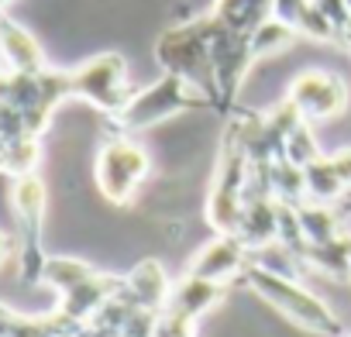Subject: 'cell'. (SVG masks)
<instances>
[{"label":"cell","mask_w":351,"mask_h":337,"mask_svg":"<svg viewBox=\"0 0 351 337\" xmlns=\"http://www.w3.org/2000/svg\"><path fill=\"white\" fill-rule=\"evenodd\" d=\"M197 323L193 316L186 313H176V310H158L155 316V327H152V337H197Z\"/></svg>","instance_id":"15"},{"label":"cell","mask_w":351,"mask_h":337,"mask_svg":"<svg viewBox=\"0 0 351 337\" xmlns=\"http://www.w3.org/2000/svg\"><path fill=\"white\" fill-rule=\"evenodd\" d=\"M207 93L200 86H193L190 79L176 76V73H162L155 83L134 90V97L124 103V110L117 117H110L117 124V131L124 134H138V131H148V127H158L172 117H180L186 110H197V107H207Z\"/></svg>","instance_id":"3"},{"label":"cell","mask_w":351,"mask_h":337,"mask_svg":"<svg viewBox=\"0 0 351 337\" xmlns=\"http://www.w3.org/2000/svg\"><path fill=\"white\" fill-rule=\"evenodd\" d=\"M0 62H4L8 73H42V69H49L38 38L25 25L11 21L8 14L0 18Z\"/></svg>","instance_id":"11"},{"label":"cell","mask_w":351,"mask_h":337,"mask_svg":"<svg viewBox=\"0 0 351 337\" xmlns=\"http://www.w3.org/2000/svg\"><path fill=\"white\" fill-rule=\"evenodd\" d=\"M169 292H172V279H169V272H165V265H162L158 258H141V262L124 275V296H128L138 310H148V313L165 310Z\"/></svg>","instance_id":"10"},{"label":"cell","mask_w":351,"mask_h":337,"mask_svg":"<svg viewBox=\"0 0 351 337\" xmlns=\"http://www.w3.org/2000/svg\"><path fill=\"white\" fill-rule=\"evenodd\" d=\"M69 86H73V100H83L107 117H117L124 110V103L134 97L128 59L121 52H97V55L83 59L80 66H73Z\"/></svg>","instance_id":"6"},{"label":"cell","mask_w":351,"mask_h":337,"mask_svg":"<svg viewBox=\"0 0 351 337\" xmlns=\"http://www.w3.org/2000/svg\"><path fill=\"white\" fill-rule=\"evenodd\" d=\"M296 42H300V35H296L286 21H279V18L272 14L262 28H255V35H252V55H255V62H258V59H269V55H279V52L293 49Z\"/></svg>","instance_id":"14"},{"label":"cell","mask_w":351,"mask_h":337,"mask_svg":"<svg viewBox=\"0 0 351 337\" xmlns=\"http://www.w3.org/2000/svg\"><path fill=\"white\" fill-rule=\"evenodd\" d=\"M148 176H152V155L134 134L114 131L100 141L97 162H93V179L107 203L128 207L138 197V190L148 183Z\"/></svg>","instance_id":"4"},{"label":"cell","mask_w":351,"mask_h":337,"mask_svg":"<svg viewBox=\"0 0 351 337\" xmlns=\"http://www.w3.org/2000/svg\"><path fill=\"white\" fill-rule=\"evenodd\" d=\"M210 42H214V18H190L183 25L169 28L158 38V62L165 73H176L190 79L193 86H200L207 93V100L214 97V69H210Z\"/></svg>","instance_id":"5"},{"label":"cell","mask_w":351,"mask_h":337,"mask_svg":"<svg viewBox=\"0 0 351 337\" xmlns=\"http://www.w3.org/2000/svg\"><path fill=\"white\" fill-rule=\"evenodd\" d=\"M0 73H8V69H4V62H0Z\"/></svg>","instance_id":"19"},{"label":"cell","mask_w":351,"mask_h":337,"mask_svg":"<svg viewBox=\"0 0 351 337\" xmlns=\"http://www.w3.org/2000/svg\"><path fill=\"white\" fill-rule=\"evenodd\" d=\"M286 100L296 107V114L306 124H320V121H334L348 110L351 86L344 76H337L330 69H303L293 76Z\"/></svg>","instance_id":"8"},{"label":"cell","mask_w":351,"mask_h":337,"mask_svg":"<svg viewBox=\"0 0 351 337\" xmlns=\"http://www.w3.org/2000/svg\"><path fill=\"white\" fill-rule=\"evenodd\" d=\"M248 262H252V251L234 234H214L210 241H204L193 251V258L186 262V275L221 282V286H234V282H241Z\"/></svg>","instance_id":"9"},{"label":"cell","mask_w":351,"mask_h":337,"mask_svg":"<svg viewBox=\"0 0 351 337\" xmlns=\"http://www.w3.org/2000/svg\"><path fill=\"white\" fill-rule=\"evenodd\" d=\"M210 14L238 35H255V28H262L272 14H276V0H214Z\"/></svg>","instance_id":"13"},{"label":"cell","mask_w":351,"mask_h":337,"mask_svg":"<svg viewBox=\"0 0 351 337\" xmlns=\"http://www.w3.org/2000/svg\"><path fill=\"white\" fill-rule=\"evenodd\" d=\"M228 289L231 286H221V282H207V279H197V275H180L172 282V292H169V310H176V313H186V316H193V320H204L207 313H214L221 303H224V296H228Z\"/></svg>","instance_id":"12"},{"label":"cell","mask_w":351,"mask_h":337,"mask_svg":"<svg viewBox=\"0 0 351 337\" xmlns=\"http://www.w3.org/2000/svg\"><path fill=\"white\" fill-rule=\"evenodd\" d=\"M11 251H14V241H11V234H4V231H0V265H4V262L11 258Z\"/></svg>","instance_id":"16"},{"label":"cell","mask_w":351,"mask_h":337,"mask_svg":"<svg viewBox=\"0 0 351 337\" xmlns=\"http://www.w3.org/2000/svg\"><path fill=\"white\" fill-rule=\"evenodd\" d=\"M348 275H351V238H348Z\"/></svg>","instance_id":"18"},{"label":"cell","mask_w":351,"mask_h":337,"mask_svg":"<svg viewBox=\"0 0 351 337\" xmlns=\"http://www.w3.org/2000/svg\"><path fill=\"white\" fill-rule=\"evenodd\" d=\"M42 286L56 289L59 303L56 313H62L69 323L83 327L110 296L124 289V275H110L93 269L90 262L66 258V255H49L42 269Z\"/></svg>","instance_id":"2"},{"label":"cell","mask_w":351,"mask_h":337,"mask_svg":"<svg viewBox=\"0 0 351 337\" xmlns=\"http://www.w3.org/2000/svg\"><path fill=\"white\" fill-rule=\"evenodd\" d=\"M11 4H14V0H0V18L8 14V8H11Z\"/></svg>","instance_id":"17"},{"label":"cell","mask_w":351,"mask_h":337,"mask_svg":"<svg viewBox=\"0 0 351 337\" xmlns=\"http://www.w3.org/2000/svg\"><path fill=\"white\" fill-rule=\"evenodd\" d=\"M11 210L18 224V269L25 282H42V221H45V183L38 173L11 179Z\"/></svg>","instance_id":"7"},{"label":"cell","mask_w":351,"mask_h":337,"mask_svg":"<svg viewBox=\"0 0 351 337\" xmlns=\"http://www.w3.org/2000/svg\"><path fill=\"white\" fill-rule=\"evenodd\" d=\"M241 282L265 306H272L276 313H282L289 323H296L300 330H306L313 337H341L348 330L341 313L317 289H310L300 275H282V272H272L258 262H248Z\"/></svg>","instance_id":"1"}]
</instances>
